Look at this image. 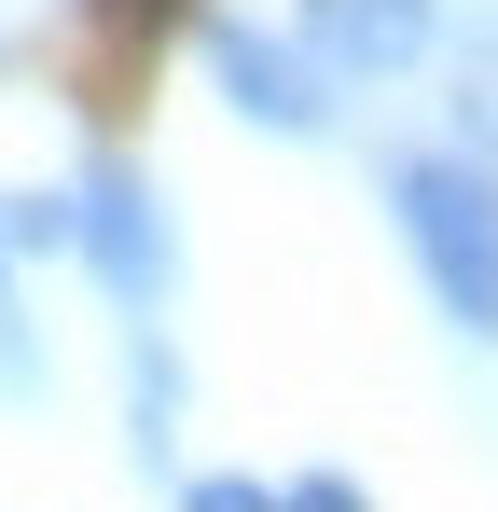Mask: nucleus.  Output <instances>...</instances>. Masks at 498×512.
I'll return each mask as SVG.
<instances>
[{
  "instance_id": "3",
  "label": "nucleus",
  "mask_w": 498,
  "mask_h": 512,
  "mask_svg": "<svg viewBox=\"0 0 498 512\" xmlns=\"http://www.w3.org/2000/svg\"><path fill=\"white\" fill-rule=\"evenodd\" d=\"M208 70H222V97H236L249 125H277V139H319V125H332V70L305 56V42H263L249 14L208 28Z\"/></svg>"
},
{
  "instance_id": "7",
  "label": "nucleus",
  "mask_w": 498,
  "mask_h": 512,
  "mask_svg": "<svg viewBox=\"0 0 498 512\" xmlns=\"http://www.w3.org/2000/svg\"><path fill=\"white\" fill-rule=\"evenodd\" d=\"M180 512H277V485H249V471H208V485H180Z\"/></svg>"
},
{
  "instance_id": "4",
  "label": "nucleus",
  "mask_w": 498,
  "mask_h": 512,
  "mask_svg": "<svg viewBox=\"0 0 498 512\" xmlns=\"http://www.w3.org/2000/svg\"><path fill=\"white\" fill-rule=\"evenodd\" d=\"M305 56L332 84H388L429 56V0H305Z\"/></svg>"
},
{
  "instance_id": "5",
  "label": "nucleus",
  "mask_w": 498,
  "mask_h": 512,
  "mask_svg": "<svg viewBox=\"0 0 498 512\" xmlns=\"http://www.w3.org/2000/svg\"><path fill=\"white\" fill-rule=\"evenodd\" d=\"M125 416H139V457L166 471V443H180V346L139 333V360H125Z\"/></svg>"
},
{
  "instance_id": "8",
  "label": "nucleus",
  "mask_w": 498,
  "mask_h": 512,
  "mask_svg": "<svg viewBox=\"0 0 498 512\" xmlns=\"http://www.w3.org/2000/svg\"><path fill=\"white\" fill-rule=\"evenodd\" d=\"M277 512H360V485L346 471H305V485H277Z\"/></svg>"
},
{
  "instance_id": "2",
  "label": "nucleus",
  "mask_w": 498,
  "mask_h": 512,
  "mask_svg": "<svg viewBox=\"0 0 498 512\" xmlns=\"http://www.w3.org/2000/svg\"><path fill=\"white\" fill-rule=\"evenodd\" d=\"M70 250L111 277V305H139L153 319L166 291H180V236H166V194L139 167H83V194H70Z\"/></svg>"
},
{
  "instance_id": "6",
  "label": "nucleus",
  "mask_w": 498,
  "mask_h": 512,
  "mask_svg": "<svg viewBox=\"0 0 498 512\" xmlns=\"http://www.w3.org/2000/svg\"><path fill=\"white\" fill-rule=\"evenodd\" d=\"M0 250H70V208H56V194H28V208H0Z\"/></svg>"
},
{
  "instance_id": "1",
  "label": "nucleus",
  "mask_w": 498,
  "mask_h": 512,
  "mask_svg": "<svg viewBox=\"0 0 498 512\" xmlns=\"http://www.w3.org/2000/svg\"><path fill=\"white\" fill-rule=\"evenodd\" d=\"M388 208H402V250L429 277V305L471 346H498V167L485 153H402Z\"/></svg>"
}]
</instances>
